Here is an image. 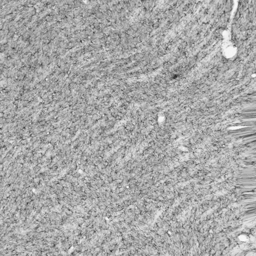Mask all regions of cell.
I'll list each match as a JSON object with an SVG mask.
<instances>
[{"mask_svg":"<svg viewBox=\"0 0 256 256\" xmlns=\"http://www.w3.org/2000/svg\"><path fill=\"white\" fill-rule=\"evenodd\" d=\"M223 36L225 39L228 41L229 38H230L231 37L230 32L229 31L225 30L223 33Z\"/></svg>","mask_w":256,"mask_h":256,"instance_id":"2","label":"cell"},{"mask_svg":"<svg viewBox=\"0 0 256 256\" xmlns=\"http://www.w3.org/2000/svg\"><path fill=\"white\" fill-rule=\"evenodd\" d=\"M237 52V48L230 42L224 44V47L223 48V55L226 58H232L235 56Z\"/></svg>","mask_w":256,"mask_h":256,"instance_id":"1","label":"cell"}]
</instances>
